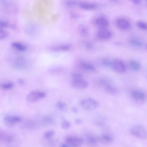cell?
I'll return each instance as SVG.
<instances>
[{"mask_svg": "<svg viewBox=\"0 0 147 147\" xmlns=\"http://www.w3.org/2000/svg\"><path fill=\"white\" fill-rule=\"evenodd\" d=\"M81 106L87 110H92L97 108L99 106L98 102L96 100L88 98L82 100L80 102Z\"/></svg>", "mask_w": 147, "mask_h": 147, "instance_id": "1", "label": "cell"}, {"mask_svg": "<svg viewBox=\"0 0 147 147\" xmlns=\"http://www.w3.org/2000/svg\"><path fill=\"white\" fill-rule=\"evenodd\" d=\"M130 132L134 136L140 139H144L146 137L147 132L145 128L142 125L137 124L134 125L130 129Z\"/></svg>", "mask_w": 147, "mask_h": 147, "instance_id": "2", "label": "cell"}, {"mask_svg": "<svg viewBox=\"0 0 147 147\" xmlns=\"http://www.w3.org/2000/svg\"><path fill=\"white\" fill-rule=\"evenodd\" d=\"M46 96V94L44 92L34 90L28 93L26 99L29 102H34L44 98Z\"/></svg>", "mask_w": 147, "mask_h": 147, "instance_id": "3", "label": "cell"}, {"mask_svg": "<svg viewBox=\"0 0 147 147\" xmlns=\"http://www.w3.org/2000/svg\"><path fill=\"white\" fill-rule=\"evenodd\" d=\"M65 143L69 147H79L83 143V138L76 136H68L65 140Z\"/></svg>", "mask_w": 147, "mask_h": 147, "instance_id": "4", "label": "cell"}, {"mask_svg": "<svg viewBox=\"0 0 147 147\" xmlns=\"http://www.w3.org/2000/svg\"><path fill=\"white\" fill-rule=\"evenodd\" d=\"M70 85L72 87L75 88L84 89L88 87V83L83 78L78 79H71L70 82Z\"/></svg>", "mask_w": 147, "mask_h": 147, "instance_id": "5", "label": "cell"}, {"mask_svg": "<svg viewBox=\"0 0 147 147\" xmlns=\"http://www.w3.org/2000/svg\"><path fill=\"white\" fill-rule=\"evenodd\" d=\"M5 124L7 126L11 127L21 121L20 117L16 115H8L4 118Z\"/></svg>", "mask_w": 147, "mask_h": 147, "instance_id": "6", "label": "cell"}, {"mask_svg": "<svg viewBox=\"0 0 147 147\" xmlns=\"http://www.w3.org/2000/svg\"><path fill=\"white\" fill-rule=\"evenodd\" d=\"M112 66L115 71L119 73H123L126 70L125 65L124 62L118 59H115L113 61Z\"/></svg>", "mask_w": 147, "mask_h": 147, "instance_id": "7", "label": "cell"}, {"mask_svg": "<svg viewBox=\"0 0 147 147\" xmlns=\"http://www.w3.org/2000/svg\"><path fill=\"white\" fill-rule=\"evenodd\" d=\"M97 35L100 39L107 40L110 38L112 36V33L109 30L106 28L101 29L98 32Z\"/></svg>", "mask_w": 147, "mask_h": 147, "instance_id": "8", "label": "cell"}, {"mask_svg": "<svg viewBox=\"0 0 147 147\" xmlns=\"http://www.w3.org/2000/svg\"><path fill=\"white\" fill-rule=\"evenodd\" d=\"M78 67L81 69L86 71L95 72L96 69L94 66L88 62L82 61L78 64Z\"/></svg>", "mask_w": 147, "mask_h": 147, "instance_id": "9", "label": "cell"}, {"mask_svg": "<svg viewBox=\"0 0 147 147\" xmlns=\"http://www.w3.org/2000/svg\"><path fill=\"white\" fill-rule=\"evenodd\" d=\"M131 96L134 100L139 102L144 101L146 98V96L144 92L138 90L132 91L131 92Z\"/></svg>", "mask_w": 147, "mask_h": 147, "instance_id": "10", "label": "cell"}, {"mask_svg": "<svg viewBox=\"0 0 147 147\" xmlns=\"http://www.w3.org/2000/svg\"><path fill=\"white\" fill-rule=\"evenodd\" d=\"M117 25L119 28L122 30H126L130 26L129 21L127 19L123 18H120L116 21Z\"/></svg>", "mask_w": 147, "mask_h": 147, "instance_id": "11", "label": "cell"}, {"mask_svg": "<svg viewBox=\"0 0 147 147\" xmlns=\"http://www.w3.org/2000/svg\"><path fill=\"white\" fill-rule=\"evenodd\" d=\"M81 9L86 10H91L95 9L96 5L93 3L88 2H78L77 5Z\"/></svg>", "mask_w": 147, "mask_h": 147, "instance_id": "12", "label": "cell"}, {"mask_svg": "<svg viewBox=\"0 0 147 147\" xmlns=\"http://www.w3.org/2000/svg\"><path fill=\"white\" fill-rule=\"evenodd\" d=\"M95 23L96 25L101 29L106 28L109 25L107 20L102 17H99L96 19Z\"/></svg>", "mask_w": 147, "mask_h": 147, "instance_id": "13", "label": "cell"}, {"mask_svg": "<svg viewBox=\"0 0 147 147\" xmlns=\"http://www.w3.org/2000/svg\"><path fill=\"white\" fill-rule=\"evenodd\" d=\"M70 46L67 44L61 45L52 46L50 48L51 51L55 52L65 51L70 49Z\"/></svg>", "mask_w": 147, "mask_h": 147, "instance_id": "14", "label": "cell"}, {"mask_svg": "<svg viewBox=\"0 0 147 147\" xmlns=\"http://www.w3.org/2000/svg\"><path fill=\"white\" fill-rule=\"evenodd\" d=\"M98 138V142L105 144L112 142L113 140V137L108 134H104Z\"/></svg>", "mask_w": 147, "mask_h": 147, "instance_id": "15", "label": "cell"}, {"mask_svg": "<svg viewBox=\"0 0 147 147\" xmlns=\"http://www.w3.org/2000/svg\"><path fill=\"white\" fill-rule=\"evenodd\" d=\"M104 86L105 90L109 94L114 95L118 94L117 88L112 85L107 83Z\"/></svg>", "mask_w": 147, "mask_h": 147, "instance_id": "16", "label": "cell"}, {"mask_svg": "<svg viewBox=\"0 0 147 147\" xmlns=\"http://www.w3.org/2000/svg\"><path fill=\"white\" fill-rule=\"evenodd\" d=\"M11 45L15 49L20 51H25L27 49V47L24 45L18 42H13L12 43Z\"/></svg>", "mask_w": 147, "mask_h": 147, "instance_id": "17", "label": "cell"}, {"mask_svg": "<svg viewBox=\"0 0 147 147\" xmlns=\"http://www.w3.org/2000/svg\"><path fill=\"white\" fill-rule=\"evenodd\" d=\"M80 35L83 37H86L89 35V30L88 28L84 26H80L79 28Z\"/></svg>", "mask_w": 147, "mask_h": 147, "instance_id": "18", "label": "cell"}, {"mask_svg": "<svg viewBox=\"0 0 147 147\" xmlns=\"http://www.w3.org/2000/svg\"><path fill=\"white\" fill-rule=\"evenodd\" d=\"M86 142L91 145H96L97 142H98V137H95L92 136H87L86 138Z\"/></svg>", "mask_w": 147, "mask_h": 147, "instance_id": "19", "label": "cell"}, {"mask_svg": "<svg viewBox=\"0 0 147 147\" xmlns=\"http://www.w3.org/2000/svg\"><path fill=\"white\" fill-rule=\"evenodd\" d=\"M129 65L131 68L135 71L139 70L140 68V64L135 61H130L129 62Z\"/></svg>", "mask_w": 147, "mask_h": 147, "instance_id": "20", "label": "cell"}, {"mask_svg": "<svg viewBox=\"0 0 147 147\" xmlns=\"http://www.w3.org/2000/svg\"><path fill=\"white\" fill-rule=\"evenodd\" d=\"M14 86V84L12 82H7L1 84L0 88L3 89L7 90L12 88Z\"/></svg>", "mask_w": 147, "mask_h": 147, "instance_id": "21", "label": "cell"}, {"mask_svg": "<svg viewBox=\"0 0 147 147\" xmlns=\"http://www.w3.org/2000/svg\"><path fill=\"white\" fill-rule=\"evenodd\" d=\"M57 107L60 110L62 111H65L67 108L66 104L62 101H59L56 104Z\"/></svg>", "mask_w": 147, "mask_h": 147, "instance_id": "22", "label": "cell"}, {"mask_svg": "<svg viewBox=\"0 0 147 147\" xmlns=\"http://www.w3.org/2000/svg\"><path fill=\"white\" fill-rule=\"evenodd\" d=\"M78 1L76 0H67L65 2V5L68 7L77 6Z\"/></svg>", "mask_w": 147, "mask_h": 147, "instance_id": "23", "label": "cell"}, {"mask_svg": "<svg viewBox=\"0 0 147 147\" xmlns=\"http://www.w3.org/2000/svg\"><path fill=\"white\" fill-rule=\"evenodd\" d=\"M137 26L140 29L144 30H146L147 29V25L144 22L142 21H138L136 23Z\"/></svg>", "mask_w": 147, "mask_h": 147, "instance_id": "24", "label": "cell"}, {"mask_svg": "<svg viewBox=\"0 0 147 147\" xmlns=\"http://www.w3.org/2000/svg\"><path fill=\"white\" fill-rule=\"evenodd\" d=\"M130 43L134 46L137 47H141L143 45V44L142 42L135 39H132L130 40Z\"/></svg>", "mask_w": 147, "mask_h": 147, "instance_id": "25", "label": "cell"}, {"mask_svg": "<svg viewBox=\"0 0 147 147\" xmlns=\"http://www.w3.org/2000/svg\"><path fill=\"white\" fill-rule=\"evenodd\" d=\"M55 134V131L53 130H50L47 131L44 134V138L47 139L50 138L53 136Z\"/></svg>", "mask_w": 147, "mask_h": 147, "instance_id": "26", "label": "cell"}, {"mask_svg": "<svg viewBox=\"0 0 147 147\" xmlns=\"http://www.w3.org/2000/svg\"><path fill=\"white\" fill-rule=\"evenodd\" d=\"M63 69L62 68L60 67H53L50 68L49 71V72L53 74H59L62 71Z\"/></svg>", "mask_w": 147, "mask_h": 147, "instance_id": "27", "label": "cell"}, {"mask_svg": "<svg viewBox=\"0 0 147 147\" xmlns=\"http://www.w3.org/2000/svg\"><path fill=\"white\" fill-rule=\"evenodd\" d=\"M71 125V123L68 121L64 120L62 123V128L64 129H67L70 128Z\"/></svg>", "mask_w": 147, "mask_h": 147, "instance_id": "28", "label": "cell"}, {"mask_svg": "<svg viewBox=\"0 0 147 147\" xmlns=\"http://www.w3.org/2000/svg\"><path fill=\"white\" fill-rule=\"evenodd\" d=\"M112 62L107 59H103L102 61V65L106 67H109L112 66Z\"/></svg>", "mask_w": 147, "mask_h": 147, "instance_id": "29", "label": "cell"}, {"mask_svg": "<svg viewBox=\"0 0 147 147\" xmlns=\"http://www.w3.org/2000/svg\"><path fill=\"white\" fill-rule=\"evenodd\" d=\"M43 121L45 123L48 124H52L53 122V118L49 116H45L43 118Z\"/></svg>", "mask_w": 147, "mask_h": 147, "instance_id": "30", "label": "cell"}, {"mask_svg": "<svg viewBox=\"0 0 147 147\" xmlns=\"http://www.w3.org/2000/svg\"><path fill=\"white\" fill-rule=\"evenodd\" d=\"M8 35L7 32L4 30L0 28V40L6 38Z\"/></svg>", "mask_w": 147, "mask_h": 147, "instance_id": "31", "label": "cell"}, {"mask_svg": "<svg viewBox=\"0 0 147 147\" xmlns=\"http://www.w3.org/2000/svg\"><path fill=\"white\" fill-rule=\"evenodd\" d=\"M71 79H76L83 78V76L82 74L77 72L72 73L71 74Z\"/></svg>", "mask_w": 147, "mask_h": 147, "instance_id": "32", "label": "cell"}, {"mask_svg": "<svg viewBox=\"0 0 147 147\" xmlns=\"http://www.w3.org/2000/svg\"><path fill=\"white\" fill-rule=\"evenodd\" d=\"M75 122L77 124L80 125L82 124L83 121L82 119H80L77 118L75 119Z\"/></svg>", "mask_w": 147, "mask_h": 147, "instance_id": "33", "label": "cell"}, {"mask_svg": "<svg viewBox=\"0 0 147 147\" xmlns=\"http://www.w3.org/2000/svg\"><path fill=\"white\" fill-rule=\"evenodd\" d=\"M71 110L73 113H77L78 112V108L75 107H73L71 108Z\"/></svg>", "mask_w": 147, "mask_h": 147, "instance_id": "34", "label": "cell"}, {"mask_svg": "<svg viewBox=\"0 0 147 147\" xmlns=\"http://www.w3.org/2000/svg\"><path fill=\"white\" fill-rule=\"evenodd\" d=\"M7 24L3 22H0V27H4L7 26Z\"/></svg>", "mask_w": 147, "mask_h": 147, "instance_id": "35", "label": "cell"}, {"mask_svg": "<svg viewBox=\"0 0 147 147\" xmlns=\"http://www.w3.org/2000/svg\"><path fill=\"white\" fill-rule=\"evenodd\" d=\"M133 3L135 4H138L140 1V0H129Z\"/></svg>", "mask_w": 147, "mask_h": 147, "instance_id": "36", "label": "cell"}, {"mask_svg": "<svg viewBox=\"0 0 147 147\" xmlns=\"http://www.w3.org/2000/svg\"><path fill=\"white\" fill-rule=\"evenodd\" d=\"M18 83L20 85H23L24 83V81L22 79H20L18 80Z\"/></svg>", "mask_w": 147, "mask_h": 147, "instance_id": "37", "label": "cell"}, {"mask_svg": "<svg viewBox=\"0 0 147 147\" xmlns=\"http://www.w3.org/2000/svg\"><path fill=\"white\" fill-rule=\"evenodd\" d=\"M60 146L61 147H69L68 145L65 143H62L60 145Z\"/></svg>", "mask_w": 147, "mask_h": 147, "instance_id": "38", "label": "cell"}, {"mask_svg": "<svg viewBox=\"0 0 147 147\" xmlns=\"http://www.w3.org/2000/svg\"><path fill=\"white\" fill-rule=\"evenodd\" d=\"M112 0L114 1H117V0Z\"/></svg>", "mask_w": 147, "mask_h": 147, "instance_id": "39", "label": "cell"}]
</instances>
